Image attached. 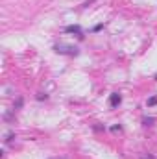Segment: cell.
<instances>
[{"mask_svg": "<svg viewBox=\"0 0 157 159\" xmlns=\"http://www.w3.org/2000/svg\"><path fill=\"white\" fill-rule=\"evenodd\" d=\"M55 52L76 56V54H78V48H76V46H70V44H63V43H59V44H55Z\"/></svg>", "mask_w": 157, "mask_h": 159, "instance_id": "1", "label": "cell"}, {"mask_svg": "<svg viewBox=\"0 0 157 159\" xmlns=\"http://www.w3.org/2000/svg\"><path fill=\"white\" fill-rule=\"evenodd\" d=\"M65 32H67V33H76L78 37H82V39H83V32H82V28H80L78 24H72V26H67V28H65Z\"/></svg>", "mask_w": 157, "mask_h": 159, "instance_id": "2", "label": "cell"}, {"mask_svg": "<svg viewBox=\"0 0 157 159\" xmlns=\"http://www.w3.org/2000/svg\"><path fill=\"white\" fill-rule=\"evenodd\" d=\"M120 102H122V96H120L118 93H113V94L109 96V104H111V107H116Z\"/></svg>", "mask_w": 157, "mask_h": 159, "instance_id": "3", "label": "cell"}, {"mask_svg": "<svg viewBox=\"0 0 157 159\" xmlns=\"http://www.w3.org/2000/svg\"><path fill=\"white\" fill-rule=\"evenodd\" d=\"M155 104H157V96H151L148 100V106H155Z\"/></svg>", "mask_w": 157, "mask_h": 159, "instance_id": "4", "label": "cell"}, {"mask_svg": "<svg viewBox=\"0 0 157 159\" xmlns=\"http://www.w3.org/2000/svg\"><path fill=\"white\" fill-rule=\"evenodd\" d=\"M151 122H154V118H144V126H151Z\"/></svg>", "mask_w": 157, "mask_h": 159, "instance_id": "5", "label": "cell"}, {"mask_svg": "<svg viewBox=\"0 0 157 159\" xmlns=\"http://www.w3.org/2000/svg\"><path fill=\"white\" fill-rule=\"evenodd\" d=\"M21 106H22V98H19L17 104H15V107H21Z\"/></svg>", "mask_w": 157, "mask_h": 159, "instance_id": "6", "label": "cell"}, {"mask_svg": "<svg viewBox=\"0 0 157 159\" xmlns=\"http://www.w3.org/2000/svg\"><path fill=\"white\" fill-rule=\"evenodd\" d=\"M142 159H151V156H148V157H142Z\"/></svg>", "mask_w": 157, "mask_h": 159, "instance_id": "7", "label": "cell"}, {"mask_svg": "<svg viewBox=\"0 0 157 159\" xmlns=\"http://www.w3.org/2000/svg\"><path fill=\"white\" fill-rule=\"evenodd\" d=\"M155 80H157V76H155Z\"/></svg>", "mask_w": 157, "mask_h": 159, "instance_id": "8", "label": "cell"}]
</instances>
